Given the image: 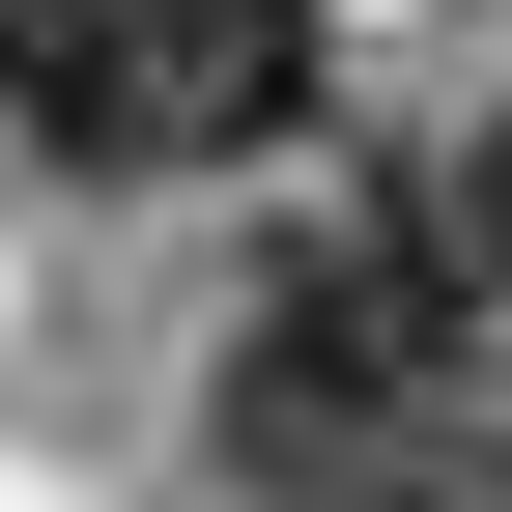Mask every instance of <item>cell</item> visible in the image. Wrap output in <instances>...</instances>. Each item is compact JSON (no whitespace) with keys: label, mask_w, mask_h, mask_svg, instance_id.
Listing matches in <instances>:
<instances>
[{"label":"cell","mask_w":512,"mask_h":512,"mask_svg":"<svg viewBox=\"0 0 512 512\" xmlns=\"http://www.w3.org/2000/svg\"><path fill=\"white\" fill-rule=\"evenodd\" d=\"M456 512H512V456H484V484H456Z\"/></svg>","instance_id":"5b68a950"},{"label":"cell","mask_w":512,"mask_h":512,"mask_svg":"<svg viewBox=\"0 0 512 512\" xmlns=\"http://www.w3.org/2000/svg\"><path fill=\"white\" fill-rule=\"evenodd\" d=\"M456 342L484 313L427 285V228H285L228 313V484L256 512H456Z\"/></svg>","instance_id":"6da1fadb"},{"label":"cell","mask_w":512,"mask_h":512,"mask_svg":"<svg viewBox=\"0 0 512 512\" xmlns=\"http://www.w3.org/2000/svg\"><path fill=\"white\" fill-rule=\"evenodd\" d=\"M399 228H427V285H456V313H512V114H456V171H427Z\"/></svg>","instance_id":"277c9868"},{"label":"cell","mask_w":512,"mask_h":512,"mask_svg":"<svg viewBox=\"0 0 512 512\" xmlns=\"http://www.w3.org/2000/svg\"><path fill=\"white\" fill-rule=\"evenodd\" d=\"M0 114H29L57 171H171V86H143L114 0H0Z\"/></svg>","instance_id":"7a4b0ae2"},{"label":"cell","mask_w":512,"mask_h":512,"mask_svg":"<svg viewBox=\"0 0 512 512\" xmlns=\"http://www.w3.org/2000/svg\"><path fill=\"white\" fill-rule=\"evenodd\" d=\"M114 29H143L171 143H285V114H313V0H114Z\"/></svg>","instance_id":"3957f363"}]
</instances>
